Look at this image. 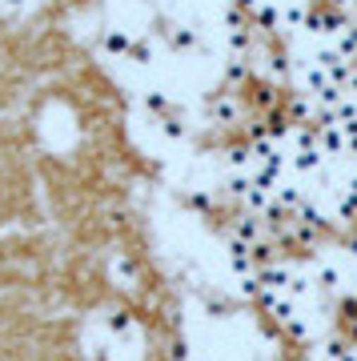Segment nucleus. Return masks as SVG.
<instances>
[{"label":"nucleus","mask_w":357,"mask_h":361,"mask_svg":"<svg viewBox=\"0 0 357 361\" xmlns=\"http://www.w3.org/2000/svg\"><path fill=\"white\" fill-rule=\"evenodd\" d=\"M353 28H357V16H353Z\"/></svg>","instance_id":"1a4fd4ad"},{"label":"nucleus","mask_w":357,"mask_h":361,"mask_svg":"<svg viewBox=\"0 0 357 361\" xmlns=\"http://www.w3.org/2000/svg\"><path fill=\"white\" fill-rule=\"evenodd\" d=\"M313 277V285H321V289H337L341 285V269L333 265V261H317V269L309 273Z\"/></svg>","instance_id":"f03ea898"},{"label":"nucleus","mask_w":357,"mask_h":361,"mask_svg":"<svg viewBox=\"0 0 357 361\" xmlns=\"http://www.w3.org/2000/svg\"><path fill=\"white\" fill-rule=\"evenodd\" d=\"M237 113H241V109H237V101H233V97L213 101V116H217L221 125H233V121H237Z\"/></svg>","instance_id":"7ed1b4c3"},{"label":"nucleus","mask_w":357,"mask_h":361,"mask_svg":"<svg viewBox=\"0 0 357 361\" xmlns=\"http://www.w3.org/2000/svg\"><path fill=\"white\" fill-rule=\"evenodd\" d=\"M104 49L113 52V56H128V52H133V40H128L125 32H109V37H104Z\"/></svg>","instance_id":"20e7f679"},{"label":"nucleus","mask_w":357,"mask_h":361,"mask_svg":"<svg viewBox=\"0 0 357 361\" xmlns=\"http://www.w3.org/2000/svg\"><path fill=\"white\" fill-rule=\"evenodd\" d=\"M25 4H28V0H0V8H8V13H20Z\"/></svg>","instance_id":"0eeeda50"},{"label":"nucleus","mask_w":357,"mask_h":361,"mask_svg":"<svg viewBox=\"0 0 357 361\" xmlns=\"http://www.w3.org/2000/svg\"><path fill=\"white\" fill-rule=\"evenodd\" d=\"M345 253H349V257L357 261V237H353V241H349V245H345Z\"/></svg>","instance_id":"6e6552de"},{"label":"nucleus","mask_w":357,"mask_h":361,"mask_svg":"<svg viewBox=\"0 0 357 361\" xmlns=\"http://www.w3.org/2000/svg\"><path fill=\"white\" fill-rule=\"evenodd\" d=\"M305 20H309L305 0H285V4H281V25H289V28H305Z\"/></svg>","instance_id":"f257e3e1"},{"label":"nucleus","mask_w":357,"mask_h":361,"mask_svg":"<svg viewBox=\"0 0 357 361\" xmlns=\"http://www.w3.org/2000/svg\"><path fill=\"white\" fill-rule=\"evenodd\" d=\"M249 77V61L245 56H233V65H229V80H245Z\"/></svg>","instance_id":"39448f33"},{"label":"nucleus","mask_w":357,"mask_h":361,"mask_svg":"<svg viewBox=\"0 0 357 361\" xmlns=\"http://www.w3.org/2000/svg\"><path fill=\"white\" fill-rule=\"evenodd\" d=\"M113 273H116V277H125V281H133V273H137V269H133V261L116 257V261H113Z\"/></svg>","instance_id":"423d86ee"}]
</instances>
